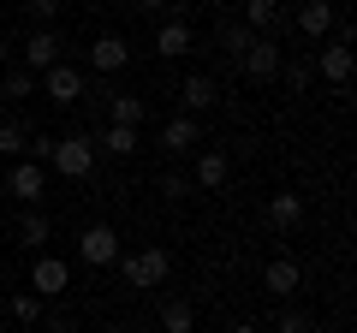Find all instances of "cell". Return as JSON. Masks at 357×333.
Instances as JSON below:
<instances>
[{
  "instance_id": "cell-7",
  "label": "cell",
  "mask_w": 357,
  "mask_h": 333,
  "mask_svg": "<svg viewBox=\"0 0 357 333\" xmlns=\"http://www.w3.org/2000/svg\"><path fill=\"white\" fill-rule=\"evenodd\" d=\"M30 286H36V297H60L66 286H72V262L36 250V262H30Z\"/></svg>"
},
{
  "instance_id": "cell-33",
  "label": "cell",
  "mask_w": 357,
  "mask_h": 333,
  "mask_svg": "<svg viewBox=\"0 0 357 333\" xmlns=\"http://www.w3.org/2000/svg\"><path fill=\"white\" fill-rule=\"evenodd\" d=\"M96 333H131V327H126V321H107V327H96Z\"/></svg>"
},
{
  "instance_id": "cell-12",
  "label": "cell",
  "mask_w": 357,
  "mask_h": 333,
  "mask_svg": "<svg viewBox=\"0 0 357 333\" xmlns=\"http://www.w3.org/2000/svg\"><path fill=\"white\" fill-rule=\"evenodd\" d=\"M197 143H203V125H197L191 114H173V119L161 125V149H167V155H191Z\"/></svg>"
},
{
  "instance_id": "cell-19",
  "label": "cell",
  "mask_w": 357,
  "mask_h": 333,
  "mask_svg": "<svg viewBox=\"0 0 357 333\" xmlns=\"http://www.w3.org/2000/svg\"><path fill=\"white\" fill-rule=\"evenodd\" d=\"M215 42H220V54H227V60H244V48H250V42H256V30L244 24V18H220Z\"/></svg>"
},
{
  "instance_id": "cell-24",
  "label": "cell",
  "mask_w": 357,
  "mask_h": 333,
  "mask_svg": "<svg viewBox=\"0 0 357 333\" xmlns=\"http://www.w3.org/2000/svg\"><path fill=\"white\" fill-rule=\"evenodd\" d=\"M36 72H24V65H13V72L0 77V102H24V95H36Z\"/></svg>"
},
{
  "instance_id": "cell-1",
  "label": "cell",
  "mask_w": 357,
  "mask_h": 333,
  "mask_svg": "<svg viewBox=\"0 0 357 333\" xmlns=\"http://www.w3.org/2000/svg\"><path fill=\"white\" fill-rule=\"evenodd\" d=\"M54 173L60 179H96V143L89 131H72V137H54Z\"/></svg>"
},
{
  "instance_id": "cell-17",
  "label": "cell",
  "mask_w": 357,
  "mask_h": 333,
  "mask_svg": "<svg viewBox=\"0 0 357 333\" xmlns=\"http://www.w3.org/2000/svg\"><path fill=\"white\" fill-rule=\"evenodd\" d=\"M48 238H54V220L42 215V208H24V215H18V244L36 256V250H48Z\"/></svg>"
},
{
  "instance_id": "cell-34",
  "label": "cell",
  "mask_w": 357,
  "mask_h": 333,
  "mask_svg": "<svg viewBox=\"0 0 357 333\" xmlns=\"http://www.w3.org/2000/svg\"><path fill=\"white\" fill-rule=\"evenodd\" d=\"M6 54H13V42H6V36H0V65H6Z\"/></svg>"
},
{
  "instance_id": "cell-20",
  "label": "cell",
  "mask_w": 357,
  "mask_h": 333,
  "mask_svg": "<svg viewBox=\"0 0 357 333\" xmlns=\"http://www.w3.org/2000/svg\"><path fill=\"white\" fill-rule=\"evenodd\" d=\"M89 143H96V155H119V161L137 155V131H131V125H102Z\"/></svg>"
},
{
  "instance_id": "cell-28",
  "label": "cell",
  "mask_w": 357,
  "mask_h": 333,
  "mask_svg": "<svg viewBox=\"0 0 357 333\" xmlns=\"http://www.w3.org/2000/svg\"><path fill=\"white\" fill-rule=\"evenodd\" d=\"M24 6H30V30H36V24H54V18H60L66 0H24Z\"/></svg>"
},
{
  "instance_id": "cell-10",
  "label": "cell",
  "mask_w": 357,
  "mask_h": 333,
  "mask_svg": "<svg viewBox=\"0 0 357 333\" xmlns=\"http://www.w3.org/2000/svg\"><path fill=\"white\" fill-rule=\"evenodd\" d=\"M89 65H96L102 77L126 72V65H131V42L126 36H96V42H89Z\"/></svg>"
},
{
  "instance_id": "cell-21",
  "label": "cell",
  "mask_w": 357,
  "mask_h": 333,
  "mask_svg": "<svg viewBox=\"0 0 357 333\" xmlns=\"http://www.w3.org/2000/svg\"><path fill=\"white\" fill-rule=\"evenodd\" d=\"M143 114H149L143 95H114V90H107V125H131V131H137Z\"/></svg>"
},
{
  "instance_id": "cell-27",
  "label": "cell",
  "mask_w": 357,
  "mask_h": 333,
  "mask_svg": "<svg viewBox=\"0 0 357 333\" xmlns=\"http://www.w3.org/2000/svg\"><path fill=\"white\" fill-rule=\"evenodd\" d=\"M13 316L24 321V327H36V321H42V297H36V292H18V297H13Z\"/></svg>"
},
{
  "instance_id": "cell-8",
  "label": "cell",
  "mask_w": 357,
  "mask_h": 333,
  "mask_svg": "<svg viewBox=\"0 0 357 333\" xmlns=\"http://www.w3.org/2000/svg\"><path fill=\"white\" fill-rule=\"evenodd\" d=\"M6 191H13L24 208H36L42 196H48V173H42L36 161H13V173H6Z\"/></svg>"
},
{
  "instance_id": "cell-3",
  "label": "cell",
  "mask_w": 357,
  "mask_h": 333,
  "mask_svg": "<svg viewBox=\"0 0 357 333\" xmlns=\"http://www.w3.org/2000/svg\"><path fill=\"white\" fill-rule=\"evenodd\" d=\"M77 256H84V268H114L126 250H119V232L107 226V220H89V226L77 232Z\"/></svg>"
},
{
  "instance_id": "cell-35",
  "label": "cell",
  "mask_w": 357,
  "mask_h": 333,
  "mask_svg": "<svg viewBox=\"0 0 357 333\" xmlns=\"http://www.w3.org/2000/svg\"><path fill=\"white\" fill-rule=\"evenodd\" d=\"M227 333H256V327H250V321H244V327H227Z\"/></svg>"
},
{
  "instance_id": "cell-14",
  "label": "cell",
  "mask_w": 357,
  "mask_h": 333,
  "mask_svg": "<svg viewBox=\"0 0 357 333\" xmlns=\"http://www.w3.org/2000/svg\"><path fill=\"white\" fill-rule=\"evenodd\" d=\"M268 226L274 232H298L304 226V196L298 191H274L268 196Z\"/></svg>"
},
{
  "instance_id": "cell-32",
  "label": "cell",
  "mask_w": 357,
  "mask_h": 333,
  "mask_svg": "<svg viewBox=\"0 0 357 333\" xmlns=\"http://www.w3.org/2000/svg\"><path fill=\"white\" fill-rule=\"evenodd\" d=\"M131 6H137V13H161L167 0H131Z\"/></svg>"
},
{
  "instance_id": "cell-16",
  "label": "cell",
  "mask_w": 357,
  "mask_h": 333,
  "mask_svg": "<svg viewBox=\"0 0 357 333\" xmlns=\"http://www.w3.org/2000/svg\"><path fill=\"white\" fill-rule=\"evenodd\" d=\"M227 179H232L227 149H203V155H197V173H191V185H197V191H220Z\"/></svg>"
},
{
  "instance_id": "cell-22",
  "label": "cell",
  "mask_w": 357,
  "mask_h": 333,
  "mask_svg": "<svg viewBox=\"0 0 357 333\" xmlns=\"http://www.w3.org/2000/svg\"><path fill=\"white\" fill-rule=\"evenodd\" d=\"M244 24L256 36H280V0H244Z\"/></svg>"
},
{
  "instance_id": "cell-2",
  "label": "cell",
  "mask_w": 357,
  "mask_h": 333,
  "mask_svg": "<svg viewBox=\"0 0 357 333\" xmlns=\"http://www.w3.org/2000/svg\"><path fill=\"white\" fill-rule=\"evenodd\" d=\"M119 274H126V286H167V274H173V256H167L161 244H149V250H131V256H119Z\"/></svg>"
},
{
  "instance_id": "cell-5",
  "label": "cell",
  "mask_w": 357,
  "mask_h": 333,
  "mask_svg": "<svg viewBox=\"0 0 357 333\" xmlns=\"http://www.w3.org/2000/svg\"><path fill=\"white\" fill-rule=\"evenodd\" d=\"M286 65V54H280V36H256L250 48H244V60H238V72L250 77V84H268V77Z\"/></svg>"
},
{
  "instance_id": "cell-30",
  "label": "cell",
  "mask_w": 357,
  "mask_h": 333,
  "mask_svg": "<svg viewBox=\"0 0 357 333\" xmlns=\"http://www.w3.org/2000/svg\"><path fill=\"white\" fill-rule=\"evenodd\" d=\"M161 196H167V203L191 196V179H185V173H161Z\"/></svg>"
},
{
  "instance_id": "cell-6",
  "label": "cell",
  "mask_w": 357,
  "mask_h": 333,
  "mask_svg": "<svg viewBox=\"0 0 357 333\" xmlns=\"http://www.w3.org/2000/svg\"><path fill=\"white\" fill-rule=\"evenodd\" d=\"M36 84H42V95H48L54 107H72L77 95H84V72H77L72 60H60V65H48V72H42Z\"/></svg>"
},
{
  "instance_id": "cell-29",
  "label": "cell",
  "mask_w": 357,
  "mask_h": 333,
  "mask_svg": "<svg viewBox=\"0 0 357 333\" xmlns=\"http://www.w3.org/2000/svg\"><path fill=\"white\" fill-rule=\"evenodd\" d=\"M280 72H286V90H310L316 65H310V60H292V65H280Z\"/></svg>"
},
{
  "instance_id": "cell-11",
  "label": "cell",
  "mask_w": 357,
  "mask_h": 333,
  "mask_svg": "<svg viewBox=\"0 0 357 333\" xmlns=\"http://www.w3.org/2000/svg\"><path fill=\"white\" fill-rule=\"evenodd\" d=\"M316 72H321V84L345 90V84H351V42H328V48L316 54Z\"/></svg>"
},
{
  "instance_id": "cell-36",
  "label": "cell",
  "mask_w": 357,
  "mask_h": 333,
  "mask_svg": "<svg viewBox=\"0 0 357 333\" xmlns=\"http://www.w3.org/2000/svg\"><path fill=\"white\" fill-rule=\"evenodd\" d=\"M24 333H42V327H24Z\"/></svg>"
},
{
  "instance_id": "cell-31",
  "label": "cell",
  "mask_w": 357,
  "mask_h": 333,
  "mask_svg": "<svg viewBox=\"0 0 357 333\" xmlns=\"http://www.w3.org/2000/svg\"><path fill=\"white\" fill-rule=\"evenodd\" d=\"M36 327H42V333H77V321H72V316H42Z\"/></svg>"
},
{
  "instance_id": "cell-4",
  "label": "cell",
  "mask_w": 357,
  "mask_h": 333,
  "mask_svg": "<svg viewBox=\"0 0 357 333\" xmlns=\"http://www.w3.org/2000/svg\"><path fill=\"white\" fill-rule=\"evenodd\" d=\"M66 42H60V30H54V24H36V30H30V36H24V48H18V54H24V72H48V65H60L66 60Z\"/></svg>"
},
{
  "instance_id": "cell-15",
  "label": "cell",
  "mask_w": 357,
  "mask_h": 333,
  "mask_svg": "<svg viewBox=\"0 0 357 333\" xmlns=\"http://www.w3.org/2000/svg\"><path fill=\"white\" fill-rule=\"evenodd\" d=\"M333 24H340V13H333V0H304V6H298V30H304L310 42L333 36Z\"/></svg>"
},
{
  "instance_id": "cell-25",
  "label": "cell",
  "mask_w": 357,
  "mask_h": 333,
  "mask_svg": "<svg viewBox=\"0 0 357 333\" xmlns=\"http://www.w3.org/2000/svg\"><path fill=\"white\" fill-rule=\"evenodd\" d=\"M24 149H30V125H24V119H6V125H0V155L24 161Z\"/></svg>"
},
{
  "instance_id": "cell-13",
  "label": "cell",
  "mask_w": 357,
  "mask_h": 333,
  "mask_svg": "<svg viewBox=\"0 0 357 333\" xmlns=\"http://www.w3.org/2000/svg\"><path fill=\"white\" fill-rule=\"evenodd\" d=\"M191 48H197V36H191L185 18H167V24L155 30V54H161V60H185Z\"/></svg>"
},
{
  "instance_id": "cell-26",
  "label": "cell",
  "mask_w": 357,
  "mask_h": 333,
  "mask_svg": "<svg viewBox=\"0 0 357 333\" xmlns=\"http://www.w3.org/2000/svg\"><path fill=\"white\" fill-rule=\"evenodd\" d=\"M274 333H321V321L310 316V309H286V316L274 321Z\"/></svg>"
},
{
  "instance_id": "cell-23",
  "label": "cell",
  "mask_w": 357,
  "mask_h": 333,
  "mask_svg": "<svg viewBox=\"0 0 357 333\" xmlns=\"http://www.w3.org/2000/svg\"><path fill=\"white\" fill-rule=\"evenodd\" d=\"M161 327L167 333H197V309L185 304V297H167L161 304Z\"/></svg>"
},
{
  "instance_id": "cell-9",
  "label": "cell",
  "mask_w": 357,
  "mask_h": 333,
  "mask_svg": "<svg viewBox=\"0 0 357 333\" xmlns=\"http://www.w3.org/2000/svg\"><path fill=\"white\" fill-rule=\"evenodd\" d=\"M215 102H220V84H215L208 72H191L185 84H178V107H185L191 119H197V114H208Z\"/></svg>"
},
{
  "instance_id": "cell-18",
  "label": "cell",
  "mask_w": 357,
  "mask_h": 333,
  "mask_svg": "<svg viewBox=\"0 0 357 333\" xmlns=\"http://www.w3.org/2000/svg\"><path fill=\"white\" fill-rule=\"evenodd\" d=\"M298 280H304V274H298V262H292V256H274V262L262 268L268 297H292V292H298Z\"/></svg>"
}]
</instances>
